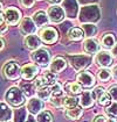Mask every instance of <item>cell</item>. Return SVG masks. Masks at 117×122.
Segmentation results:
<instances>
[{
  "label": "cell",
  "instance_id": "6da1fadb",
  "mask_svg": "<svg viewBox=\"0 0 117 122\" xmlns=\"http://www.w3.org/2000/svg\"><path fill=\"white\" fill-rule=\"evenodd\" d=\"M99 20V10L97 6H86L80 12V21L82 23H95Z\"/></svg>",
  "mask_w": 117,
  "mask_h": 122
},
{
  "label": "cell",
  "instance_id": "7a4b0ae2",
  "mask_svg": "<svg viewBox=\"0 0 117 122\" xmlns=\"http://www.w3.org/2000/svg\"><path fill=\"white\" fill-rule=\"evenodd\" d=\"M5 99H6L7 103H10L13 107H19L21 105H23L25 100H26L25 93L19 87H11L10 90H7V92L5 94Z\"/></svg>",
  "mask_w": 117,
  "mask_h": 122
},
{
  "label": "cell",
  "instance_id": "3957f363",
  "mask_svg": "<svg viewBox=\"0 0 117 122\" xmlns=\"http://www.w3.org/2000/svg\"><path fill=\"white\" fill-rule=\"evenodd\" d=\"M30 58L38 65L46 66L50 64V54H49L48 50L42 49V48H39V49L34 50L33 54L30 55Z\"/></svg>",
  "mask_w": 117,
  "mask_h": 122
},
{
  "label": "cell",
  "instance_id": "277c9868",
  "mask_svg": "<svg viewBox=\"0 0 117 122\" xmlns=\"http://www.w3.org/2000/svg\"><path fill=\"white\" fill-rule=\"evenodd\" d=\"M4 76L10 80H17L21 76V69L18 63L15 62H8L4 66Z\"/></svg>",
  "mask_w": 117,
  "mask_h": 122
},
{
  "label": "cell",
  "instance_id": "5b68a950",
  "mask_svg": "<svg viewBox=\"0 0 117 122\" xmlns=\"http://www.w3.org/2000/svg\"><path fill=\"white\" fill-rule=\"evenodd\" d=\"M90 62H91V58L87 55H76V56L70 57L71 66L77 71H82L83 69H86L90 64Z\"/></svg>",
  "mask_w": 117,
  "mask_h": 122
},
{
  "label": "cell",
  "instance_id": "8992f818",
  "mask_svg": "<svg viewBox=\"0 0 117 122\" xmlns=\"http://www.w3.org/2000/svg\"><path fill=\"white\" fill-rule=\"evenodd\" d=\"M40 38H41V41H43L47 44H53L58 38V30L52 28V27H47V28L42 29L40 33Z\"/></svg>",
  "mask_w": 117,
  "mask_h": 122
},
{
  "label": "cell",
  "instance_id": "52a82bcc",
  "mask_svg": "<svg viewBox=\"0 0 117 122\" xmlns=\"http://www.w3.org/2000/svg\"><path fill=\"white\" fill-rule=\"evenodd\" d=\"M66 16V13L62 7H60L58 5H54L52 7H49L48 10V19L53 23H58L61 21H63Z\"/></svg>",
  "mask_w": 117,
  "mask_h": 122
},
{
  "label": "cell",
  "instance_id": "ba28073f",
  "mask_svg": "<svg viewBox=\"0 0 117 122\" xmlns=\"http://www.w3.org/2000/svg\"><path fill=\"white\" fill-rule=\"evenodd\" d=\"M76 80H77L78 84L81 85L82 87H84V88L93 87V86L95 85V83H96L95 77L91 75L90 72H88V71H81L77 75Z\"/></svg>",
  "mask_w": 117,
  "mask_h": 122
},
{
  "label": "cell",
  "instance_id": "9c48e42d",
  "mask_svg": "<svg viewBox=\"0 0 117 122\" xmlns=\"http://www.w3.org/2000/svg\"><path fill=\"white\" fill-rule=\"evenodd\" d=\"M4 19L8 25H17L19 22V20L21 19V13L19 10H17L14 7H10L5 10Z\"/></svg>",
  "mask_w": 117,
  "mask_h": 122
},
{
  "label": "cell",
  "instance_id": "30bf717a",
  "mask_svg": "<svg viewBox=\"0 0 117 122\" xmlns=\"http://www.w3.org/2000/svg\"><path fill=\"white\" fill-rule=\"evenodd\" d=\"M95 62L98 66H101V69L108 67L112 64V56L108 51H98L96 57H95Z\"/></svg>",
  "mask_w": 117,
  "mask_h": 122
},
{
  "label": "cell",
  "instance_id": "8fae6325",
  "mask_svg": "<svg viewBox=\"0 0 117 122\" xmlns=\"http://www.w3.org/2000/svg\"><path fill=\"white\" fill-rule=\"evenodd\" d=\"M39 72V67L35 64H26L21 69V77L25 80H32Z\"/></svg>",
  "mask_w": 117,
  "mask_h": 122
},
{
  "label": "cell",
  "instance_id": "7c38bea8",
  "mask_svg": "<svg viewBox=\"0 0 117 122\" xmlns=\"http://www.w3.org/2000/svg\"><path fill=\"white\" fill-rule=\"evenodd\" d=\"M27 109L32 115H38L43 109V101L39 98H32L27 102Z\"/></svg>",
  "mask_w": 117,
  "mask_h": 122
},
{
  "label": "cell",
  "instance_id": "4fadbf2b",
  "mask_svg": "<svg viewBox=\"0 0 117 122\" xmlns=\"http://www.w3.org/2000/svg\"><path fill=\"white\" fill-rule=\"evenodd\" d=\"M20 30L22 34L25 35H33L36 30V26L34 23V21L30 19V18H25V19L21 21L20 23Z\"/></svg>",
  "mask_w": 117,
  "mask_h": 122
},
{
  "label": "cell",
  "instance_id": "5bb4252c",
  "mask_svg": "<svg viewBox=\"0 0 117 122\" xmlns=\"http://www.w3.org/2000/svg\"><path fill=\"white\" fill-rule=\"evenodd\" d=\"M67 67V62L66 59H63L62 57H55L50 64H49V71H52L53 73H58L61 71H63Z\"/></svg>",
  "mask_w": 117,
  "mask_h": 122
},
{
  "label": "cell",
  "instance_id": "9a60e30c",
  "mask_svg": "<svg viewBox=\"0 0 117 122\" xmlns=\"http://www.w3.org/2000/svg\"><path fill=\"white\" fill-rule=\"evenodd\" d=\"M77 2L76 0H64L63 1V10L68 18H75L77 15Z\"/></svg>",
  "mask_w": 117,
  "mask_h": 122
},
{
  "label": "cell",
  "instance_id": "2e32d148",
  "mask_svg": "<svg viewBox=\"0 0 117 122\" xmlns=\"http://www.w3.org/2000/svg\"><path fill=\"white\" fill-rule=\"evenodd\" d=\"M23 43H25V47L29 49V50H36L39 49L41 46V38L36 35H28L26 36L23 40Z\"/></svg>",
  "mask_w": 117,
  "mask_h": 122
},
{
  "label": "cell",
  "instance_id": "e0dca14e",
  "mask_svg": "<svg viewBox=\"0 0 117 122\" xmlns=\"http://www.w3.org/2000/svg\"><path fill=\"white\" fill-rule=\"evenodd\" d=\"M83 49L84 51L89 54V55H93V54H97L98 50H99V44L96 40L94 38H87L84 42H83Z\"/></svg>",
  "mask_w": 117,
  "mask_h": 122
},
{
  "label": "cell",
  "instance_id": "ac0fdd59",
  "mask_svg": "<svg viewBox=\"0 0 117 122\" xmlns=\"http://www.w3.org/2000/svg\"><path fill=\"white\" fill-rule=\"evenodd\" d=\"M32 20L34 21V23H35V26H38V27H42V26H46L47 23H48V14L46 13V12H43V10H39V12H35L34 13V15H33V18Z\"/></svg>",
  "mask_w": 117,
  "mask_h": 122
},
{
  "label": "cell",
  "instance_id": "d6986e66",
  "mask_svg": "<svg viewBox=\"0 0 117 122\" xmlns=\"http://www.w3.org/2000/svg\"><path fill=\"white\" fill-rule=\"evenodd\" d=\"M63 91L68 94V97H76L82 92V86L78 83H68L64 86Z\"/></svg>",
  "mask_w": 117,
  "mask_h": 122
},
{
  "label": "cell",
  "instance_id": "ffe728a7",
  "mask_svg": "<svg viewBox=\"0 0 117 122\" xmlns=\"http://www.w3.org/2000/svg\"><path fill=\"white\" fill-rule=\"evenodd\" d=\"M12 116V112L7 105L0 102V122H7Z\"/></svg>",
  "mask_w": 117,
  "mask_h": 122
},
{
  "label": "cell",
  "instance_id": "44dd1931",
  "mask_svg": "<svg viewBox=\"0 0 117 122\" xmlns=\"http://www.w3.org/2000/svg\"><path fill=\"white\" fill-rule=\"evenodd\" d=\"M68 36L71 41H80V40H82V38L84 37V33H83V30L81 28L74 27V28H71L69 30Z\"/></svg>",
  "mask_w": 117,
  "mask_h": 122
},
{
  "label": "cell",
  "instance_id": "7402d4cb",
  "mask_svg": "<svg viewBox=\"0 0 117 122\" xmlns=\"http://www.w3.org/2000/svg\"><path fill=\"white\" fill-rule=\"evenodd\" d=\"M116 44V38L112 34H107L102 37V46L105 49H112Z\"/></svg>",
  "mask_w": 117,
  "mask_h": 122
},
{
  "label": "cell",
  "instance_id": "603a6c76",
  "mask_svg": "<svg viewBox=\"0 0 117 122\" xmlns=\"http://www.w3.org/2000/svg\"><path fill=\"white\" fill-rule=\"evenodd\" d=\"M80 102L82 105V107H84V108L91 107L93 103H94V98H93L91 93L90 92H84V93L82 94L81 99H80Z\"/></svg>",
  "mask_w": 117,
  "mask_h": 122
},
{
  "label": "cell",
  "instance_id": "cb8c5ba5",
  "mask_svg": "<svg viewBox=\"0 0 117 122\" xmlns=\"http://www.w3.org/2000/svg\"><path fill=\"white\" fill-rule=\"evenodd\" d=\"M82 114H83V111L80 108V107H73V108H69L67 113H66V115L68 116L70 120H78L81 116H82Z\"/></svg>",
  "mask_w": 117,
  "mask_h": 122
},
{
  "label": "cell",
  "instance_id": "d4e9b609",
  "mask_svg": "<svg viewBox=\"0 0 117 122\" xmlns=\"http://www.w3.org/2000/svg\"><path fill=\"white\" fill-rule=\"evenodd\" d=\"M82 30L84 33V36L91 38L93 36H95V34L97 33V28L96 26H94L93 23H84L83 27H82Z\"/></svg>",
  "mask_w": 117,
  "mask_h": 122
},
{
  "label": "cell",
  "instance_id": "484cf974",
  "mask_svg": "<svg viewBox=\"0 0 117 122\" xmlns=\"http://www.w3.org/2000/svg\"><path fill=\"white\" fill-rule=\"evenodd\" d=\"M78 103V99L76 97H66V98H62V106L66 107V108H73V107H76Z\"/></svg>",
  "mask_w": 117,
  "mask_h": 122
},
{
  "label": "cell",
  "instance_id": "4316f807",
  "mask_svg": "<svg viewBox=\"0 0 117 122\" xmlns=\"http://www.w3.org/2000/svg\"><path fill=\"white\" fill-rule=\"evenodd\" d=\"M111 76H112V73H111V71H110L108 67H102V69L98 70V72H97L98 79H99L101 81H103V83L108 81V80L111 78Z\"/></svg>",
  "mask_w": 117,
  "mask_h": 122
},
{
  "label": "cell",
  "instance_id": "83f0119b",
  "mask_svg": "<svg viewBox=\"0 0 117 122\" xmlns=\"http://www.w3.org/2000/svg\"><path fill=\"white\" fill-rule=\"evenodd\" d=\"M36 122H53V115L48 111H42L36 115Z\"/></svg>",
  "mask_w": 117,
  "mask_h": 122
},
{
  "label": "cell",
  "instance_id": "f1b7e54d",
  "mask_svg": "<svg viewBox=\"0 0 117 122\" xmlns=\"http://www.w3.org/2000/svg\"><path fill=\"white\" fill-rule=\"evenodd\" d=\"M36 94H38V98H39L40 100L45 101V100H49V98H50V95H52V91H50V88H48L47 86H45V87L39 88Z\"/></svg>",
  "mask_w": 117,
  "mask_h": 122
},
{
  "label": "cell",
  "instance_id": "f546056e",
  "mask_svg": "<svg viewBox=\"0 0 117 122\" xmlns=\"http://www.w3.org/2000/svg\"><path fill=\"white\" fill-rule=\"evenodd\" d=\"M50 91H52L53 98H60L62 94L64 93V91H63V88H62L61 84H58V83H55V84L53 85L52 88H50Z\"/></svg>",
  "mask_w": 117,
  "mask_h": 122
},
{
  "label": "cell",
  "instance_id": "4dcf8cb0",
  "mask_svg": "<svg viewBox=\"0 0 117 122\" xmlns=\"http://www.w3.org/2000/svg\"><path fill=\"white\" fill-rule=\"evenodd\" d=\"M96 100L98 101V103L101 106H108L110 103V101H111V97H110V94L108 93V92H103Z\"/></svg>",
  "mask_w": 117,
  "mask_h": 122
},
{
  "label": "cell",
  "instance_id": "1f68e13d",
  "mask_svg": "<svg viewBox=\"0 0 117 122\" xmlns=\"http://www.w3.org/2000/svg\"><path fill=\"white\" fill-rule=\"evenodd\" d=\"M43 78H45L47 85H54L56 83V75L53 73L52 71H46L43 75Z\"/></svg>",
  "mask_w": 117,
  "mask_h": 122
},
{
  "label": "cell",
  "instance_id": "d6a6232c",
  "mask_svg": "<svg viewBox=\"0 0 117 122\" xmlns=\"http://www.w3.org/2000/svg\"><path fill=\"white\" fill-rule=\"evenodd\" d=\"M105 112H107V114L110 116V117H117V102L115 101V102H112L111 105H109L108 106V108L105 109Z\"/></svg>",
  "mask_w": 117,
  "mask_h": 122
},
{
  "label": "cell",
  "instance_id": "836d02e7",
  "mask_svg": "<svg viewBox=\"0 0 117 122\" xmlns=\"http://www.w3.org/2000/svg\"><path fill=\"white\" fill-rule=\"evenodd\" d=\"M34 86L39 90V88H41V87L47 86V83H46V80H45L43 77H38V78L35 79V81H34Z\"/></svg>",
  "mask_w": 117,
  "mask_h": 122
},
{
  "label": "cell",
  "instance_id": "e575fe53",
  "mask_svg": "<svg viewBox=\"0 0 117 122\" xmlns=\"http://www.w3.org/2000/svg\"><path fill=\"white\" fill-rule=\"evenodd\" d=\"M108 93L110 94V97H111V99L112 100H115L117 102V85H111L110 87H109V92Z\"/></svg>",
  "mask_w": 117,
  "mask_h": 122
},
{
  "label": "cell",
  "instance_id": "d590c367",
  "mask_svg": "<svg viewBox=\"0 0 117 122\" xmlns=\"http://www.w3.org/2000/svg\"><path fill=\"white\" fill-rule=\"evenodd\" d=\"M20 4L26 8H30L35 4V0H20Z\"/></svg>",
  "mask_w": 117,
  "mask_h": 122
},
{
  "label": "cell",
  "instance_id": "8d00e7d4",
  "mask_svg": "<svg viewBox=\"0 0 117 122\" xmlns=\"http://www.w3.org/2000/svg\"><path fill=\"white\" fill-rule=\"evenodd\" d=\"M50 102H52V105H53V106L61 107V106H62V99H60V98H52Z\"/></svg>",
  "mask_w": 117,
  "mask_h": 122
},
{
  "label": "cell",
  "instance_id": "74e56055",
  "mask_svg": "<svg viewBox=\"0 0 117 122\" xmlns=\"http://www.w3.org/2000/svg\"><path fill=\"white\" fill-rule=\"evenodd\" d=\"M94 122H107V119H105V116H103V115H97V116L94 119Z\"/></svg>",
  "mask_w": 117,
  "mask_h": 122
},
{
  "label": "cell",
  "instance_id": "f35d334b",
  "mask_svg": "<svg viewBox=\"0 0 117 122\" xmlns=\"http://www.w3.org/2000/svg\"><path fill=\"white\" fill-rule=\"evenodd\" d=\"M6 31H7V26H6L5 23L0 25V35H2V34L6 33Z\"/></svg>",
  "mask_w": 117,
  "mask_h": 122
},
{
  "label": "cell",
  "instance_id": "ab89813d",
  "mask_svg": "<svg viewBox=\"0 0 117 122\" xmlns=\"http://www.w3.org/2000/svg\"><path fill=\"white\" fill-rule=\"evenodd\" d=\"M111 72H112V77L117 80V66H115V67L112 69V71H111Z\"/></svg>",
  "mask_w": 117,
  "mask_h": 122
},
{
  "label": "cell",
  "instance_id": "60d3db41",
  "mask_svg": "<svg viewBox=\"0 0 117 122\" xmlns=\"http://www.w3.org/2000/svg\"><path fill=\"white\" fill-rule=\"evenodd\" d=\"M111 54H112V56H115L117 58V43L115 44V47L112 48V52Z\"/></svg>",
  "mask_w": 117,
  "mask_h": 122
},
{
  "label": "cell",
  "instance_id": "b9f144b4",
  "mask_svg": "<svg viewBox=\"0 0 117 122\" xmlns=\"http://www.w3.org/2000/svg\"><path fill=\"white\" fill-rule=\"evenodd\" d=\"M4 48H5V41H4L2 38L0 37V51H1V50H2Z\"/></svg>",
  "mask_w": 117,
  "mask_h": 122
},
{
  "label": "cell",
  "instance_id": "7bdbcfd3",
  "mask_svg": "<svg viewBox=\"0 0 117 122\" xmlns=\"http://www.w3.org/2000/svg\"><path fill=\"white\" fill-rule=\"evenodd\" d=\"M26 122H36V121L34 120V117H33L32 115H29V116H28V119H27V121H26Z\"/></svg>",
  "mask_w": 117,
  "mask_h": 122
},
{
  "label": "cell",
  "instance_id": "ee69618b",
  "mask_svg": "<svg viewBox=\"0 0 117 122\" xmlns=\"http://www.w3.org/2000/svg\"><path fill=\"white\" fill-rule=\"evenodd\" d=\"M48 1L50 2V4H55V5H56V4H58V2L62 1V0H48Z\"/></svg>",
  "mask_w": 117,
  "mask_h": 122
},
{
  "label": "cell",
  "instance_id": "f6af8a7d",
  "mask_svg": "<svg viewBox=\"0 0 117 122\" xmlns=\"http://www.w3.org/2000/svg\"><path fill=\"white\" fill-rule=\"evenodd\" d=\"M107 122H117L116 119H114V117H110V119H107Z\"/></svg>",
  "mask_w": 117,
  "mask_h": 122
},
{
  "label": "cell",
  "instance_id": "bcb514c9",
  "mask_svg": "<svg viewBox=\"0 0 117 122\" xmlns=\"http://www.w3.org/2000/svg\"><path fill=\"white\" fill-rule=\"evenodd\" d=\"M4 16H2V15H1V14H0V25H2V23H4Z\"/></svg>",
  "mask_w": 117,
  "mask_h": 122
},
{
  "label": "cell",
  "instance_id": "7dc6e473",
  "mask_svg": "<svg viewBox=\"0 0 117 122\" xmlns=\"http://www.w3.org/2000/svg\"><path fill=\"white\" fill-rule=\"evenodd\" d=\"M1 10H2V4L0 2V12H1Z\"/></svg>",
  "mask_w": 117,
  "mask_h": 122
}]
</instances>
